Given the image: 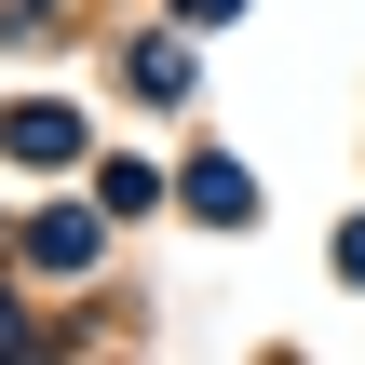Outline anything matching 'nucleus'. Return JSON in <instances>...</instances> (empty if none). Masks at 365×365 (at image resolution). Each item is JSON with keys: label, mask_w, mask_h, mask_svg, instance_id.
<instances>
[{"label": "nucleus", "mask_w": 365, "mask_h": 365, "mask_svg": "<svg viewBox=\"0 0 365 365\" xmlns=\"http://www.w3.org/2000/svg\"><path fill=\"white\" fill-rule=\"evenodd\" d=\"M135 95L176 108V95H190V54H176V41H135Z\"/></svg>", "instance_id": "3"}, {"label": "nucleus", "mask_w": 365, "mask_h": 365, "mask_svg": "<svg viewBox=\"0 0 365 365\" xmlns=\"http://www.w3.org/2000/svg\"><path fill=\"white\" fill-rule=\"evenodd\" d=\"M27 257H41V271H81V257H95V230H81V217H41V230H27Z\"/></svg>", "instance_id": "4"}, {"label": "nucleus", "mask_w": 365, "mask_h": 365, "mask_svg": "<svg viewBox=\"0 0 365 365\" xmlns=\"http://www.w3.org/2000/svg\"><path fill=\"white\" fill-rule=\"evenodd\" d=\"M0 135H14V163H81V122L68 108H14Z\"/></svg>", "instance_id": "1"}, {"label": "nucleus", "mask_w": 365, "mask_h": 365, "mask_svg": "<svg viewBox=\"0 0 365 365\" xmlns=\"http://www.w3.org/2000/svg\"><path fill=\"white\" fill-rule=\"evenodd\" d=\"M190 217H217V230H244V217H257V190H244V163H190Z\"/></svg>", "instance_id": "2"}]
</instances>
